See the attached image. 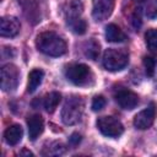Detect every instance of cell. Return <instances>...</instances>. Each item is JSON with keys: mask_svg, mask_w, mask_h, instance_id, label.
<instances>
[{"mask_svg": "<svg viewBox=\"0 0 157 157\" xmlns=\"http://www.w3.org/2000/svg\"><path fill=\"white\" fill-rule=\"evenodd\" d=\"M38 50L49 56H60L66 53L65 40L53 31H45L40 33L36 39Z\"/></svg>", "mask_w": 157, "mask_h": 157, "instance_id": "cell-1", "label": "cell"}, {"mask_svg": "<svg viewBox=\"0 0 157 157\" xmlns=\"http://www.w3.org/2000/svg\"><path fill=\"white\" fill-rule=\"evenodd\" d=\"M83 101L81 97L72 96L66 99L63 110H61V119L64 124L66 125H74L77 124L83 114Z\"/></svg>", "mask_w": 157, "mask_h": 157, "instance_id": "cell-2", "label": "cell"}, {"mask_svg": "<svg viewBox=\"0 0 157 157\" xmlns=\"http://www.w3.org/2000/svg\"><path fill=\"white\" fill-rule=\"evenodd\" d=\"M129 63V54L123 49L109 48L103 54V66L105 70L115 72L123 70Z\"/></svg>", "mask_w": 157, "mask_h": 157, "instance_id": "cell-3", "label": "cell"}, {"mask_svg": "<svg viewBox=\"0 0 157 157\" xmlns=\"http://www.w3.org/2000/svg\"><path fill=\"white\" fill-rule=\"evenodd\" d=\"M66 78L76 86H85L91 83L93 75L91 69L85 64H72L65 70Z\"/></svg>", "mask_w": 157, "mask_h": 157, "instance_id": "cell-4", "label": "cell"}, {"mask_svg": "<svg viewBox=\"0 0 157 157\" xmlns=\"http://www.w3.org/2000/svg\"><path fill=\"white\" fill-rule=\"evenodd\" d=\"M98 130L108 137H118L123 134L124 126L123 124L114 117H101L97 119Z\"/></svg>", "mask_w": 157, "mask_h": 157, "instance_id": "cell-5", "label": "cell"}, {"mask_svg": "<svg viewBox=\"0 0 157 157\" xmlns=\"http://www.w3.org/2000/svg\"><path fill=\"white\" fill-rule=\"evenodd\" d=\"M20 81V71L13 64H6L1 67V88L13 91Z\"/></svg>", "mask_w": 157, "mask_h": 157, "instance_id": "cell-6", "label": "cell"}, {"mask_svg": "<svg viewBox=\"0 0 157 157\" xmlns=\"http://www.w3.org/2000/svg\"><path fill=\"white\" fill-rule=\"evenodd\" d=\"M115 0H94L92 6V17L96 21L108 18L114 10Z\"/></svg>", "mask_w": 157, "mask_h": 157, "instance_id": "cell-7", "label": "cell"}, {"mask_svg": "<svg viewBox=\"0 0 157 157\" xmlns=\"http://www.w3.org/2000/svg\"><path fill=\"white\" fill-rule=\"evenodd\" d=\"M155 115H156L155 104L151 103L147 108H145L144 110H141L140 113H137L135 115V118H134V125H135V128H137L140 130L148 129L153 124Z\"/></svg>", "mask_w": 157, "mask_h": 157, "instance_id": "cell-8", "label": "cell"}, {"mask_svg": "<svg viewBox=\"0 0 157 157\" xmlns=\"http://www.w3.org/2000/svg\"><path fill=\"white\" fill-rule=\"evenodd\" d=\"M115 101L123 109L131 110L139 104V96L128 88H123L115 93Z\"/></svg>", "mask_w": 157, "mask_h": 157, "instance_id": "cell-9", "label": "cell"}, {"mask_svg": "<svg viewBox=\"0 0 157 157\" xmlns=\"http://www.w3.org/2000/svg\"><path fill=\"white\" fill-rule=\"evenodd\" d=\"M21 25L16 17L12 16H5L0 21V34L1 37L12 38L16 37L20 32Z\"/></svg>", "mask_w": 157, "mask_h": 157, "instance_id": "cell-10", "label": "cell"}, {"mask_svg": "<svg viewBox=\"0 0 157 157\" xmlns=\"http://www.w3.org/2000/svg\"><path fill=\"white\" fill-rule=\"evenodd\" d=\"M27 126H28V136L29 140L34 141L44 130V121L43 118L39 114H33L27 119Z\"/></svg>", "mask_w": 157, "mask_h": 157, "instance_id": "cell-11", "label": "cell"}, {"mask_svg": "<svg viewBox=\"0 0 157 157\" xmlns=\"http://www.w3.org/2000/svg\"><path fill=\"white\" fill-rule=\"evenodd\" d=\"M23 136V129L21 125L18 124H13V125H10L5 132H4V139L6 141V144L11 145V146H15L17 145Z\"/></svg>", "mask_w": 157, "mask_h": 157, "instance_id": "cell-12", "label": "cell"}, {"mask_svg": "<svg viewBox=\"0 0 157 157\" xmlns=\"http://www.w3.org/2000/svg\"><path fill=\"white\" fill-rule=\"evenodd\" d=\"M105 39L112 43H121L126 40V34L114 23H109L105 27Z\"/></svg>", "mask_w": 157, "mask_h": 157, "instance_id": "cell-13", "label": "cell"}, {"mask_svg": "<svg viewBox=\"0 0 157 157\" xmlns=\"http://www.w3.org/2000/svg\"><path fill=\"white\" fill-rule=\"evenodd\" d=\"M43 76H44V72L40 69H33L29 72V75H28V85H27V91L29 93H33L39 87V85L42 83Z\"/></svg>", "mask_w": 157, "mask_h": 157, "instance_id": "cell-14", "label": "cell"}, {"mask_svg": "<svg viewBox=\"0 0 157 157\" xmlns=\"http://www.w3.org/2000/svg\"><path fill=\"white\" fill-rule=\"evenodd\" d=\"M60 99H61V94L59 92H50L45 96L44 98V108L48 113H53L58 104L60 103Z\"/></svg>", "mask_w": 157, "mask_h": 157, "instance_id": "cell-15", "label": "cell"}, {"mask_svg": "<svg viewBox=\"0 0 157 157\" xmlns=\"http://www.w3.org/2000/svg\"><path fill=\"white\" fill-rule=\"evenodd\" d=\"M82 12V4L78 1H72L67 5V9L65 10V15H66V20L70 21L72 18L80 17V13Z\"/></svg>", "mask_w": 157, "mask_h": 157, "instance_id": "cell-16", "label": "cell"}, {"mask_svg": "<svg viewBox=\"0 0 157 157\" xmlns=\"http://www.w3.org/2000/svg\"><path fill=\"white\" fill-rule=\"evenodd\" d=\"M145 43L148 50L157 52V28H151L145 34Z\"/></svg>", "mask_w": 157, "mask_h": 157, "instance_id": "cell-17", "label": "cell"}, {"mask_svg": "<svg viewBox=\"0 0 157 157\" xmlns=\"http://www.w3.org/2000/svg\"><path fill=\"white\" fill-rule=\"evenodd\" d=\"M67 23L70 25V27L72 28V31L76 34H83V33H86L87 23H86L85 20H82L80 17H76V18H72V20L67 21Z\"/></svg>", "mask_w": 157, "mask_h": 157, "instance_id": "cell-18", "label": "cell"}, {"mask_svg": "<svg viewBox=\"0 0 157 157\" xmlns=\"http://www.w3.org/2000/svg\"><path fill=\"white\" fill-rule=\"evenodd\" d=\"M85 54H86V56H88L90 59L96 60L97 56L99 55V44H98L97 42H94V40L88 42V43H87V48H86V50H85Z\"/></svg>", "mask_w": 157, "mask_h": 157, "instance_id": "cell-19", "label": "cell"}, {"mask_svg": "<svg viewBox=\"0 0 157 157\" xmlns=\"http://www.w3.org/2000/svg\"><path fill=\"white\" fill-rule=\"evenodd\" d=\"M145 13L150 20L157 18V0H146Z\"/></svg>", "mask_w": 157, "mask_h": 157, "instance_id": "cell-20", "label": "cell"}, {"mask_svg": "<svg viewBox=\"0 0 157 157\" xmlns=\"http://www.w3.org/2000/svg\"><path fill=\"white\" fill-rule=\"evenodd\" d=\"M144 66H145V71L146 75L152 77L155 74V69H156V60L152 56H144Z\"/></svg>", "mask_w": 157, "mask_h": 157, "instance_id": "cell-21", "label": "cell"}, {"mask_svg": "<svg viewBox=\"0 0 157 157\" xmlns=\"http://www.w3.org/2000/svg\"><path fill=\"white\" fill-rule=\"evenodd\" d=\"M105 98L103 96H96L92 101V110L94 112H99L105 107Z\"/></svg>", "mask_w": 157, "mask_h": 157, "instance_id": "cell-22", "label": "cell"}, {"mask_svg": "<svg viewBox=\"0 0 157 157\" xmlns=\"http://www.w3.org/2000/svg\"><path fill=\"white\" fill-rule=\"evenodd\" d=\"M131 23H132V26H134V28H136V29H139L140 27H141V16H140V11H135L134 12V15H132V17H131Z\"/></svg>", "mask_w": 157, "mask_h": 157, "instance_id": "cell-23", "label": "cell"}, {"mask_svg": "<svg viewBox=\"0 0 157 157\" xmlns=\"http://www.w3.org/2000/svg\"><path fill=\"white\" fill-rule=\"evenodd\" d=\"M80 141H81V136H80L78 134H72V135H71V137H70V142H71L72 145H77Z\"/></svg>", "mask_w": 157, "mask_h": 157, "instance_id": "cell-24", "label": "cell"}, {"mask_svg": "<svg viewBox=\"0 0 157 157\" xmlns=\"http://www.w3.org/2000/svg\"><path fill=\"white\" fill-rule=\"evenodd\" d=\"M20 156H22V155H27V156H33V153L32 152H29V151H27V150H23V151H21L20 153H18Z\"/></svg>", "mask_w": 157, "mask_h": 157, "instance_id": "cell-25", "label": "cell"}, {"mask_svg": "<svg viewBox=\"0 0 157 157\" xmlns=\"http://www.w3.org/2000/svg\"><path fill=\"white\" fill-rule=\"evenodd\" d=\"M1 1H2V0H1Z\"/></svg>", "mask_w": 157, "mask_h": 157, "instance_id": "cell-26", "label": "cell"}]
</instances>
